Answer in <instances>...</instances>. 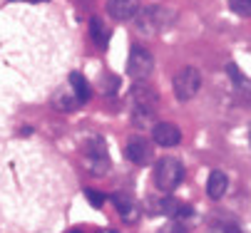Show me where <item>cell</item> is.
<instances>
[{"mask_svg":"<svg viewBox=\"0 0 251 233\" xmlns=\"http://www.w3.org/2000/svg\"><path fill=\"white\" fill-rule=\"evenodd\" d=\"M174 10L167 5H147L134 15V32L139 38H157L174 22Z\"/></svg>","mask_w":251,"mask_h":233,"instance_id":"cell-1","label":"cell"},{"mask_svg":"<svg viewBox=\"0 0 251 233\" xmlns=\"http://www.w3.org/2000/svg\"><path fill=\"white\" fill-rule=\"evenodd\" d=\"M182 179H184V166H182L179 159H169L167 156V159L157 161V166H154V184H157L159 191H164V193L174 191L179 184H182Z\"/></svg>","mask_w":251,"mask_h":233,"instance_id":"cell-2","label":"cell"},{"mask_svg":"<svg viewBox=\"0 0 251 233\" xmlns=\"http://www.w3.org/2000/svg\"><path fill=\"white\" fill-rule=\"evenodd\" d=\"M85 166L92 174H104L110 169V149L102 137H90L85 142Z\"/></svg>","mask_w":251,"mask_h":233,"instance_id":"cell-3","label":"cell"},{"mask_svg":"<svg viewBox=\"0 0 251 233\" xmlns=\"http://www.w3.org/2000/svg\"><path fill=\"white\" fill-rule=\"evenodd\" d=\"M154 70V57L147 47H142V45H134L129 50V57H127V75L137 82L142 80H147Z\"/></svg>","mask_w":251,"mask_h":233,"instance_id":"cell-4","label":"cell"},{"mask_svg":"<svg viewBox=\"0 0 251 233\" xmlns=\"http://www.w3.org/2000/svg\"><path fill=\"white\" fill-rule=\"evenodd\" d=\"M199 87H201L199 70L184 67V70L176 72V77H174V94H176L179 102H189V99H194L197 92H199Z\"/></svg>","mask_w":251,"mask_h":233,"instance_id":"cell-5","label":"cell"},{"mask_svg":"<svg viewBox=\"0 0 251 233\" xmlns=\"http://www.w3.org/2000/svg\"><path fill=\"white\" fill-rule=\"evenodd\" d=\"M129 99L137 109H147V112H154L157 109V102H159V94L154 87H150L147 82H137L132 85L129 89Z\"/></svg>","mask_w":251,"mask_h":233,"instance_id":"cell-6","label":"cell"},{"mask_svg":"<svg viewBox=\"0 0 251 233\" xmlns=\"http://www.w3.org/2000/svg\"><path fill=\"white\" fill-rule=\"evenodd\" d=\"M125 156L132 161V164H139V166H145L152 161V144L147 139H142V137H134L125 144Z\"/></svg>","mask_w":251,"mask_h":233,"instance_id":"cell-7","label":"cell"},{"mask_svg":"<svg viewBox=\"0 0 251 233\" xmlns=\"http://www.w3.org/2000/svg\"><path fill=\"white\" fill-rule=\"evenodd\" d=\"M152 139L159 147H176L182 142V131H179V127L172 124V122H159L152 129Z\"/></svg>","mask_w":251,"mask_h":233,"instance_id":"cell-8","label":"cell"},{"mask_svg":"<svg viewBox=\"0 0 251 233\" xmlns=\"http://www.w3.org/2000/svg\"><path fill=\"white\" fill-rule=\"evenodd\" d=\"M139 5H142V0H107V13L115 20L125 22L139 13Z\"/></svg>","mask_w":251,"mask_h":233,"instance_id":"cell-9","label":"cell"},{"mask_svg":"<svg viewBox=\"0 0 251 233\" xmlns=\"http://www.w3.org/2000/svg\"><path fill=\"white\" fill-rule=\"evenodd\" d=\"M226 189H229V176L224 171L217 169V171L209 174V179H206V193H209V198H222L226 193Z\"/></svg>","mask_w":251,"mask_h":233,"instance_id":"cell-10","label":"cell"},{"mask_svg":"<svg viewBox=\"0 0 251 233\" xmlns=\"http://www.w3.org/2000/svg\"><path fill=\"white\" fill-rule=\"evenodd\" d=\"M90 38L95 40V45L100 50L107 47V42H110V30H107V25L102 22V18H92L90 20Z\"/></svg>","mask_w":251,"mask_h":233,"instance_id":"cell-11","label":"cell"},{"mask_svg":"<svg viewBox=\"0 0 251 233\" xmlns=\"http://www.w3.org/2000/svg\"><path fill=\"white\" fill-rule=\"evenodd\" d=\"M52 107L60 109V112H73L80 107V99L75 97V92H57L55 99H52Z\"/></svg>","mask_w":251,"mask_h":233,"instance_id":"cell-12","label":"cell"},{"mask_svg":"<svg viewBox=\"0 0 251 233\" xmlns=\"http://www.w3.org/2000/svg\"><path fill=\"white\" fill-rule=\"evenodd\" d=\"M70 87H73L75 97L80 99V105L90 99V85H87L85 75H80V72H70Z\"/></svg>","mask_w":251,"mask_h":233,"instance_id":"cell-13","label":"cell"},{"mask_svg":"<svg viewBox=\"0 0 251 233\" xmlns=\"http://www.w3.org/2000/svg\"><path fill=\"white\" fill-rule=\"evenodd\" d=\"M112 204H115V206H117V211L125 216V221H134L137 211H134V206H132V201H129L127 196H122V193L112 196Z\"/></svg>","mask_w":251,"mask_h":233,"instance_id":"cell-14","label":"cell"},{"mask_svg":"<svg viewBox=\"0 0 251 233\" xmlns=\"http://www.w3.org/2000/svg\"><path fill=\"white\" fill-rule=\"evenodd\" d=\"M85 198L90 201V206H95V209H102L104 206V193H100V191H95V189H85Z\"/></svg>","mask_w":251,"mask_h":233,"instance_id":"cell-15","label":"cell"},{"mask_svg":"<svg viewBox=\"0 0 251 233\" xmlns=\"http://www.w3.org/2000/svg\"><path fill=\"white\" fill-rule=\"evenodd\" d=\"M229 5L236 15H251V0H229Z\"/></svg>","mask_w":251,"mask_h":233,"instance_id":"cell-16","label":"cell"},{"mask_svg":"<svg viewBox=\"0 0 251 233\" xmlns=\"http://www.w3.org/2000/svg\"><path fill=\"white\" fill-rule=\"evenodd\" d=\"M157 233H187V228L182 226V223H179V221H169L167 226H162Z\"/></svg>","mask_w":251,"mask_h":233,"instance_id":"cell-17","label":"cell"},{"mask_svg":"<svg viewBox=\"0 0 251 233\" xmlns=\"http://www.w3.org/2000/svg\"><path fill=\"white\" fill-rule=\"evenodd\" d=\"M226 72L234 77V82H236V85H244V75L239 72V67H236V64H226Z\"/></svg>","mask_w":251,"mask_h":233,"instance_id":"cell-18","label":"cell"},{"mask_svg":"<svg viewBox=\"0 0 251 233\" xmlns=\"http://www.w3.org/2000/svg\"><path fill=\"white\" fill-rule=\"evenodd\" d=\"M107 89H110V92H115V89H117V77H112V75L107 77V82H104V92H107Z\"/></svg>","mask_w":251,"mask_h":233,"instance_id":"cell-19","label":"cell"},{"mask_svg":"<svg viewBox=\"0 0 251 233\" xmlns=\"http://www.w3.org/2000/svg\"><path fill=\"white\" fill-rule=\"evenodd\" d=\"M67 233H82V231L80 228H73V231H67Z\"/></svg>","mask_w":251,"mask_h":233,"instance_id":"cell-20","label":"cell"},{"mask_svg":"<svg viewBox=\"0 0 251 233\" xmlns=\"http://www.w3.org/2000/svg\"><path fill=\"white\" fill-rule=\"evenodd\" d=\"M249 144H251V127H249Z\"/></svg>","mask_w":251,"mask_h":233,"instance_id":"cell-21","label":"cell"}]
</instances>
